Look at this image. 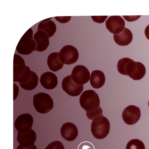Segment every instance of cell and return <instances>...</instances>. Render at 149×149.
Returning a JSON list of instances; mask_svg holds the SVG:
<instances>
[{
	"mask_svg": "<svg viewBox=\"0 0 149 149\" xmlns=\"http://www.w3.org/2000/svg\"><path fill=\"white\" fill-rule=\"evenodd\" d=\"M47 64L49 69L53 72H56L63 67L64 64L62 63L59 58V52L51 53L48 56Z\"/></svg>",
	"mask_w": 149,
	"mask_h": 149,
	"instance_id": "20",
	"label": "cell"
},
{
	"mask_svg": "<svg viewBox=\"0 0 149 149\" xmlns=\"http://www.w3.org/2000/svg\"><path fill=\"white\" fill-rule=\"evenodd\" d=\"M36 139V134L32 129L29 132L25 133L17 132V141L19 145L23 147H32L34 145Z\"/></svg>",
	"mask_w": 149,
	"mask_h": 149,
	"instance_id": "14",
	"label": "cell"
},
{
	"mask_svg": "<svg viewBox=\"0 0 149 149\" xmlns=\"http://www.w3.org/2000/svg\"><path fill=\"white\" fill-rule=\"evenodd\" d=\"M148 106H149V100L148 101Z\"/></svg>",
	"mask_w": 149,
	"mask_h": 149,
	"instance_id": "32",
	"label": "cell"
},
{
	"mask_svg": "<svg viewBox=\"0 0 149 149\" xmlns=\"http://www.w3.org/2000/svg\"><path fill=\"white\" fill-rule=\"evenodd\" d=\"M31 77L29 81L25 83H20L23 89L26 91H32L36 88L38 85V78L37 74L31 71Z\"/></svg>",
	"mask_w": 149,
	"mask_h": 149,
	"instance_id": "21",
	"label": "cell"
},
{
	"mask_svg": "<svg viewBox=\"0 0 149 149\" xmlns=\"http://www.w3.org/2000/svg\"><path fill=\"white\" fill-rule=\"evenodd\" d=\"M108 16H91L92 20L95 22L102 23L105 21Z\"/></svg>",
	"mask_w": 149,
	"mask_h": 149,
	"instance_id": "26",
	"label": "cell"
},
{
	"mask_svg": "<svg viewBox=\"0 0 149 149\" xmlns=\"http://www.w3.org/2000/svg\"><path fill=\"white\" fill-rule=\"evenodd\" d=\"M117 69L120 74L129 76L135 80H141L146 73V68L143 64L127 58H122L118 61Z\"/></svg>",
	"mask_w": 149,
	"mask_h": 149,
	"instance_id": "1",
	"label": "cell"
},
{
	"mask_svg": "<svg viewBox=\"0 0 149 149\" xmlns=\"http://www.w3.org/2000/svg\"><path fill=\"white\" fill-rule=\"evenodd\" d=\"M40 81L44 88L49 90L54 89L58 84L57 76L55 74L50 72H45L42 74Z\"/></svg>",
	"mask_w": 149,
	"mask_h": 149,
	"instance_id": "16",
	"label": "cell"
},
{
	"mask_svg": "<svg viewBox=\"0 0 149 149\" xmlns=\"http://www.w3.org/2000/svg\"><path fill=\"white\" fill-rule=\"evenodd\" d=\"M61 134L65 141L71 142L74 141L78 136L79 131L74 124L66 123L62 125L61 129Z\"/></svg>",
	"mask_w": 149,
	"mask_h": 149,
	"instance_id": "13",
	"label": "cell"
},
{
	"mask_svg": "<svg viewBox=\"0 0 149 149\" xmlns=\"http://www.w3.org/2000/svg\"><path fill=\"white\" fill-rule=\"evenodd\" d=\"M62 86L63 90L72 97L79 96L84 89V86L77 85L73 81L70 75L65 77L63 80Z\"/></svg>",
	"mask_w": 149,
	"mask_h": 149,
	"instance_id": "11",
	"label": "cell"
},
{
	"mask_svg": "<svg viewBox=\"0 0 149 149\" xmlns=\"http://www.w3.org/2000/svg\"><path fill=\"white\" fill-rule=\"evenodd\" d=\"M36 43L33 38V31L29 28L20 39L16 47L18 53L23 55L31 54L35 50Z\"/></svg>",
	"mask_w": 149,
	"mask_h": 149,
	"instance_id": "6",
	"label": "cell"
},
{
	"mask_svg": "<svg viewBox=\"0 0 149 149\" xmlns=\"http://www.w3.org/2000/svg\"><path fill=\"white\" fill-rule=\"evenodd\" d=\"M79 56L78 50L75 47L70 45L64 46L59 52V58L61 61L67 65L75 63Z\"/></svg>",
	"mask_w": 149,
	"mask_h": 149,
	"instance_id": "7",
	"label": "cell"
},
{
	"mask_svg": "<svg viewBox=\"0 0 149 149\" xmlns=\"http://www.w3.org/2000/svg\"><path fill=\"white\" fill-rule=\"evenodd\" d=\"M145 34L146 37L149 40V24L147 26L145 29Z\"/></svg>",
	"mask_w": 149,
	"mask_h": 149,
	"instance_id": "31",
	"label": "cell"
},
{
	"mask_svg": "<svg viewBox=\"0 0 149 149\" xmlns=\"http://www.w3.org/2000/svg\"><path fill=\"white\" fill-rule=\"evenodd\" d=\"M13 100H14L17 99L18 96L19 88L16 84L14 83H13Z\"/></svg>",
	"mask_w": 149,
	"mask_h": 149,
	"instance_id": "29",
	"label": "cell"
},
{
	"mask_svg": "<svg viewBox=\"0 0 149 149\" xmlns=\"http://www.w3.org/2000/svg\"><path fill=\"white\" fill-rule=\"evenodd\" d=\"M106 25L109 31L114 35H117L123 31L125 23L120 16H113L109 17L106 20Z\"/></svg>",
	"mask_w": 149,
	"mask_h": 149,
	"instance_id": "12",
	"label": "cell"
},
{
	"mask_svg": "<svg viewBox=\"0 0 149 149\" xmlns=\"http://www.w3.org/2000/svg\"><path fill=\"white\" fill-rule=\"evenodd\" d=\"M110 123L108 118L102 115L92 120L91 132L95 138L98 139H105L109 134Z\"/></svg>",
	"mask_w": 149,
	"mask_h": 149,
	"instance_id": "3",
	"label": "cell"
},
{
	"mask_svg": "<svg viewBox=\"0 0 149 149\" xmlns=\"http://www.w3.org/2000/svg\"><path fill=\"white\" fill-rule=\"evenodd\" d=\"M77 149H95L94 146L90 142H83L78 146Z\"/></svg>",
	"mask_w": 149,
	"mask_h": 149,
	"instance_id": "25",
	"label": "cell"
},
{
	"mask_svg": "<svg viewBox=\"0 0 149 149\" xmlns=\"http://www.w3.org/2000/svg\"><path fill=\"white\" fill-rule=\"evenodd\" d=\"M122 117L125 123L129 125L135 124L141 118V110L134 105L128 106L124 110Z\"/></svg>",
	"mask_w": 149,
	"mask_h": 149,
	"instance_id": "10",
	"label": "cell"
},
{
	"mask_svg": "<svg viewBox=\"0 0 149 149\" xmlns=\"http://www.w3.org/2000/svg\"><path fill=\"white\" fill-rule=\"evenodd\" d=\"M106 77L102 71L95 70L92 71L91 76V84L94 88L99 89L105 84Z\"/></svg>",
	"mask_w": 149,
	"mask_h": 149,
	"instance_id": "19",
	"label": "cell"
},
{
	"mask_svg": "<svg viewBox=\"0 0 149 149\" xmlns=\"http://www.w3.org/2000/svg\"><path fill=\"white\" fill-rule=\"evenodd\" d=\"M80 106L86 112L93 111L100 107V101L99 96L94 90L85 91L80 97Z\"/></svg>",
	"mask_w": 149,
	"mask_h": 149,
	"instance_id": "4",
	"label": "cell"
},
{
	"mask_svg": "<svg viewBox=\"0 0 149 149\" xmlns=\"http://www.w3.org/2000/svg\"><path fill=\"white\" fill-rule=\"evenodd\" d=\"M103 110L101 107L96 111L91 112H86L88 118L91 120H93L95 118L102 115Z\"/></svg>",
	"mask_w": 149,
	"mask_h": 149,
	"instance_id": "23",
	"label": "cell"
},
{
	"mask_svg": "<svg viewBox=\"0 0 149 149\" xmlns=\"http://www.w3.org/2000/svg\"><path fill=\"white\" fill-rule=\"evenodd\" d=\"M31 71L26 66L23 59L20 56L15 54L13 60V82L25 83L30 79Z\"/></svg>",
	"mask_w": 149,
	"mask_h": 149,
	"instance_id": "2",
	"label": "cell"
},
{
	"mask_svg": "<svg viewBox=\"0 0 149 149\" xmlns=\"http://www.w3.org/2000/svg\"><path fill=\"white\" fill-rule=\"evenodd\" d=\"M45 149H65V148L61 141H55L50 143Z\"/></svg>",
	"mask_w": 149,
	"mask_h": 149,
	"instance_id": "24",
	"label": "cell"
},
{
	"mask_svg": "<svg viewBox=\"0 0 149 149\" xmlns=\"http://www.w3.org/2000/svg\"><path fill=\"white\" fill-rule=\"evenodd\" d=\"M52 17L41 21L38 25L37 31H42L48 36L49 38L53 36L56 31L55 23L51 20Z\"/></svg>",
	"mask_w": 149,
	"mask_h": 149,
	"instance_id": "18",
	"label": "cell"
},
{
	"mask_svg": "<svg viewBox=\"0 0 149 149\" xmlns=\"http://www.w3.org/2000/svg\"><path fill=\"white\" fill-rule=\"evenodd\" d=\"M33 38L36 43L35 51L43 52L48 47L49 38L45 32L42 31H37L34 34Z\"/></svg>",
	"mask_w": 149,
	"mask_h": 149,
	"instance_id": "15",
	"label": "cell"
},
{
	"mask_svg": "<svg viewBox=\"0 0 149 149\" xmlns=\"http://www.w3.org/2000/svg\"><path fill=\"white\" fill-rule=\"evenodd\" d=\"M141 16H123L124 18L128 22H133L139 19Z\"/></svg>",
	"mask_w": 149,
	"mask_h": 149,
	"instance_id": "28",
	"label": "cell"
},
{
	"mask_svg": "<svg viewBox=\"0 0 149 149\" xmlns=\"http://www.w3.org/2000/svg\"><path fill=\"white\" fill-rule=\"evenodd\" d=\"M126 149H145V147L143 142L141 140L134 139L128 142Z\"/></svg>",
	"mask_w": 149,
	"mask_h": 149,
	"instance_id": "22",
	"label": "cell"
},
{
	"mask_svg": "<svg viewBox=\"0 0 149 149\" xmlns=\"http://www.w3.org/2000/svg\"><path fill=\"white\" fill-rule=\"evenodd\" d=\"M71 75L73 81L79 86L87 83L91 78L90 73L88 68L82 65H77L74 67Z\"/></svg>",
	"mask_w": 149,
	"mask_h": 149,
	"instance_id": "8",
	"label": "cell"
},
{
	"mask_svg": "<svg viewBox=\"0 0 149 149\" xmlns=\"http://www.w3.org/2000/svg\"><path fill=\"white\" fill-rule=\"evenodd\" d=\"M33 104L36 111L41 114H46L53 109L54 103L49 95L40 92L34 95Z\"/></svg>",
	"mask_w": 149,
	"mask_h": 149,
	"instance_id": "5",
	"label": "cell"
},
{
	"mask_svg": "<svg viewBox=\"0 0 149 149\" xmlns=\"http://www.w3.org/2000/svg\"><path fill=\"white\" fill-rule=\"evenodd\" d=\"M55 19L58 22L61 23H65L70 21L71 16L55 17Z\"/></svg>",
	"mask_w": 149,
	"mask_h": 149,
	"instance_id": "27",
	"label": "cell"
},
{
	"mask_svg": "<svg viewBox=\"0 0 149 149\" xmlns=\"http://www.w3.org/2000/svg\"><path fill=\"white\" fill-rule=\"evenodd\" d=\"M33 123V117L29 113H26L20 115L17 118L14 126L18 132L25 133L32 129Z\"/></svg>",
	"mask_w": 149,
	"mask_h": 149,
	"instance_id": "9",
	"label": "cell"
},
{
	"mask_svg": "<svg viewBox=\"0 0 149 149\" xmlns=\"http://www.w3.org/2000/svg\"><path fill=\"white\" fill-rule=\"evenodd\" d=\"M133 36L130 30L125 28L121 33L117 35H114V40L118 45L120 46H126L132 42Z\"/></svg>",
	"mask_w": 149,
	"mask_h": 149,
	"instance_id": "17",
	"label": "cell"
},
{
	"mask_svg": "<svg viewBox=\"0 0 149 149\" xmlns=\"http://www.w3.org/2000/svg\"><path fill=\"white\" fill-rule=\"evenodd\" d=\"M17 149H38V148L35 145L32 146L31 147L29 148L23 147L20 145H19L18 146Z\"/></svg>",
	"mask_w": 149,
	"mask_h": 149,
	"instance_id": "30",
	"label": "cell"
}]
</instances>
